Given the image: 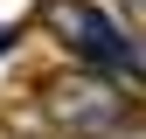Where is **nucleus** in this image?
Wrapping results in <instances>:
<instances>
[{"instance_id":"1","label":"nucleus","mask_w":146,"mask_h":139,"mask_svg":"<svg viewBox=\"0 0 146 139\" xmlns=\"http://www.w3.org/2000/svg\"><path fill=\"white\" fill-rule=\"evenodd\" d=\"M49 28H56L98 77H118V83H132V91H146V49L125 42V28L111 14H98L90 0H49Z\"/></svg>"},{"instance_id":"2","label":"nucleus","mask_w":146,"mask_h":139,"mask_svg":"<svg viewBox=\"0 0 146 139\" xmlns=\"http://www.w3.org/2000/svg\"><path fill=\"white\" fill-rule=\"evenodd\" d=\"M49 118L77 139H111L132 125V97H125L118 77H63L49 91Z\"/></svg>"},{"instance_id":"3","label":"nucleus","mask_w":146,"mask_h":139,"mask_svg":"<svg viewBox=\"0 0 146 139\" xmlns=\"http://www.w3.org/2000/svg\"><path fill=\"white\" fill-rule=\"evenodd\" d=\"M125 7H132V14H139V21H146V0H125Z\"/></svg>"}]
</instances>
